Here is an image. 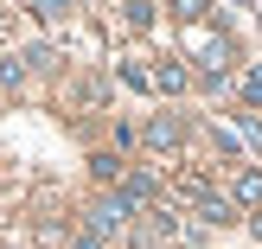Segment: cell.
<instances>
[{
	"mask_svg": "<svg viewBox=\"0 0 262 249\" xmlns=\"http://www.w3.org/2000/svg\"><path fill=\"white\" fill-rule=\"evenodd\" d=\"M128 217H141V211L122 198V192H109V198H96V205H90V237H115Z\"/></svg>",
	"mask_w": 262,
	"mask_h": 249,
	"instance_id": "1",
	"label": "cell"
},
{
	"mask_svg": "<svg viewBox=\"0 0 262 249\" xmlns=\"http://www.w3.org/2000/svg\"><path fill=\"white\" fill-rule=\"evenodd\" d=\"M179 141H186V122H179V115H154L147 122V147H179Z\"/></svg>",
	"mask_w": 262,
	"mask_h": 249,
	"instance_id": "2",
	"label": "cell"
},
{
	"mask_svg": "<svg viewBox=\"0 0 262 249\" xmlns=\"http://www.w3.org/2000/svg\"><path fill=\"white\" fill-rule=\"evenodd\" d=\"M237 217H243V205L224 198V192H211V198L199 205V224H237Z\"/></svg>",
	"mask_w": 262,
	"mask_h": 249,
	"instance_id": "3",
	"label": "cell"
},
{
	"mask_svg": "<svg viewBox=\"0 0 262 249\" xmlns=\"http://www.w3.org/2000/svg\"><path fill=\"white\" fill-rule=\"evenodd\" d=\"M230 198H237V205H262V166H243L237 186H230Z\"/></svg>",
	"mask_w": 262,
	"mask_h": 249,
	"instance_id": "4",
	"label": "cell"
},
{
	"mask_svg": "<svg viewBox=\"0 0 262 249\" xmlns=\"http://www.w3.org/2000/svg\"><path fill=\"white\" fill-rule=\"evenodd\" d=\"M90 173H96L102 186H122V179H128V173H122V160H115V153H96V160H90Z\"/></svg>",
	"mask_w": 262,
	"mask_h": 249,
	"instance_id": "5",
	"label": "cell"
},
{
	"mask_svg": "<svg viewBox=\"0 0 262 249\" xmlns=\"http://www.w3.org/2000/svg\"><path fill=\"white\" fill-rule=\"evenodd\" d=\"M154 89H186V64H160L154 71Z\"/></svg>",
	"mask_w": 262,
	"mask_h": 249,
	"instance_id": "6",
	"label": "cell"
},
{
	"mask_svg": "<svg viewBox=\"0 0 262 249\" xmlns=\"http://www.w3.org/2000/svg\"><path fill=\"white\" fill-rule=\"evenodd\" d=\"M166 7H173V19H186V26H199L205 13H211V7H205V0H166Z\"/></svg>",
	"mask_w": 262,
	"mask_h": 249,
	"instance_id": "7",
	"label": "cell"
},
{
	"mask_svg": "<svg viewBox=\"0 0 262 249\" xmlns=\"http://www.w3.org/2000/svg\"><path fill=\"white\" fill-rule=\"evenodd\" d=\"M32 13H38V19H45V26H58L64 13H71V0H32Z\"/></svg>",
	"mask_w": 262,
	"mask_h": 249,
	"instance_id": "8",
	"label": "cell"
},
{
	"mask_svg": "<svg viewBox=\"0 0 262 249\" xmlns=\"http://www.w3.org/2000/svg\"><path fill=\"white\" fill-rule=\"evenodd\" d=\"M122 13H128V26H154V0H122Z\"/></svg>",
	"mask_w": 262,
	"mask_h": 249,
	"instance_id": "9",
	"label": "cell"
},
{
	"mask_svg": "<svg viewBox=\"0 0 262 249\" xmlns=\"http://www.w3.org/2000/svg\"><path fill=\"white\" fill-rule=\"evenodd\" d=\"M122 77H128L135 89H154V71H141V64H122Z\"/></svg>",
	"mask_w": 262,
	"mask_h": 249,
	"instance_id": "10",
	"label": "cell"
},
{
	"mask_svg": "<svg viewBox=\"0 0 262 249\" xmlns=\"http://www.w3.org/2000/svg\"><path fill=\"white\" fill-rule=\"evenodd\" d=\"M237 141H250V147H262V122H250V115H243V122H237Z\"/></svg>",
	"mask_w": 262,
	"mask_h": 249,
	"instance_id": "11",
	"label": "cell"
},
{
	"mask_svg": "<svg viewBox=\"0 0 262 249\" xmlns=\"http://www.w3.org/2000/svg\"><path fill=\"white\" fill-rule=\"evenodd\" d=\"M243 96H250V102H256V109H262V64H256V71H250V77H243Z\"/></svg>",
	"mask_w": 262,
	"mask_h": 249,
	"instance_id": "12",
	"label": "cell"
},
{
	"mask_svg": "<svg viewBox=\"0 0 262 249\" xmlns=\"http://www.w3.org/2000/svg\"><path fill=\"white\" fill-rule=\"evenodd\" d=\"M256 237H262V217H256Z\"/></svg>",
	"mask_w": 262,
	"mask_h": 249,
	"instance_id": "13",
	"label": "cell"
},
{
	"mask_svg": "<svg viewBox=\"0 0 262 249\" xmlns=\"http://www.w3.org/2000/svg\"><path fill=\"white\" fill-rule=\"evenodd\" d=\"M186 249H199V243H186Z\"/></svg>",
	"mask_w": 262,
	"mask_h": 249,
	"instance_id": "14",
	"label": "cell"
}]
</instances>
